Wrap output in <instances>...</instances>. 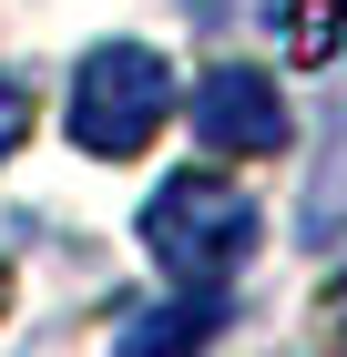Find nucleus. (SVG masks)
Returning a JSON list of instances; mask_svg holds the SVG:
<instances>
[{"label": "nucleus", "mask_w": 347, "mask_h": 357, "mask_svg": "<svg viewBox=\"0 0 347 357\" xmlns=\"http://www.w3.org/2000/svg\"><path fill=\"white\" fill-rule=\"evenodd\" d=\"M143 245H154V266L174 275V286L225 296V275L256 245V204H245L225 174H163V184L143 194Z\"/></svg>", "instance_id": "f257e3e1"}, {"label": "nucleus", "mask_w": 347, "mask_h": 357, "mask_svg": "<svg viewBox=\"0 0 347 357\" xmlns=\"http://www.w3.org/2000/svg\"><path fill=\"white\" fill-rule=\"evenodd\" d=\"M163 112H174V61H163L154 41H103V52H82L61 123H72L82 153L123 164V153H143V143L163 133Z\"/></svg>", "instance_id": "f03ea898"}, {"label": "nucleus", "mask_w": 347, "mask_h": 357, "mask_svg": "<svg viewBox=\"0 0 347 357\" xmlns=\"http://www.w3.org/2000/svg\"><path fill=\"white\" fill-rule=\"evenodd\" d=\"M194 133H205L214 153H276V143H286V92H276L256 61H225V72L194 82Z\"/></svg>", "instance_id": "7ed1b4c3"}, {"label": "nucleus", "mask_w": 347, "mask_h": 357, "mask_svg": "<svg viewBox=\"0 0 347 357\" xmlns=\"http://www.w3.org/2000/svg\"><path fill=\"white\" fill-rule=\"evenodd\" d=\"M214 317H225V306L184 286V306H174V317H133V327H123V357H194V347L214 337Z\"/></svg>", "instance_id": "20e7f679"}, {"label": "nucleus", "mask_w": 347, "mask_h": 357, "mask_svg": "<svg viewBox=\"0 0 347 357\" xmlns=\"http://www.w3.org/2000/svg\"><path fill=\"white\" fill-rule=\"evenodd\" d=\"M337 41H347V0H296L286 10V52L296 61H327Z\"/></svg>", "instance_id": "39448f33"}, {"label": "nucleus", "mask_w": 347, "mask_h": 357, "mask_svg": "<svg viewBox=\"0 0 347 357\" xmlns=\"http://www.w3.org/2000/svg\"><path fill=\"white\" fill-rule=\"evenodd\" d=\"M31 133V102H21V82H10V72H0V153H10V143Z\"/></svg>", "instance_id": "423d86ee"}, {"label": "nucleus", "mask_w": 347, "mask_h": 357, "mask_svg": "<svg viewBox=\"0 0 347 357\" xmlns=\"http://www.w3.org/2000/svg\"><path fill=\"white\" fill-rule=\"evenodd\" d=\"M0 296H10V275H0Z\"/></svg>", "instance_id": "0eeeda50"}]
</instances>
